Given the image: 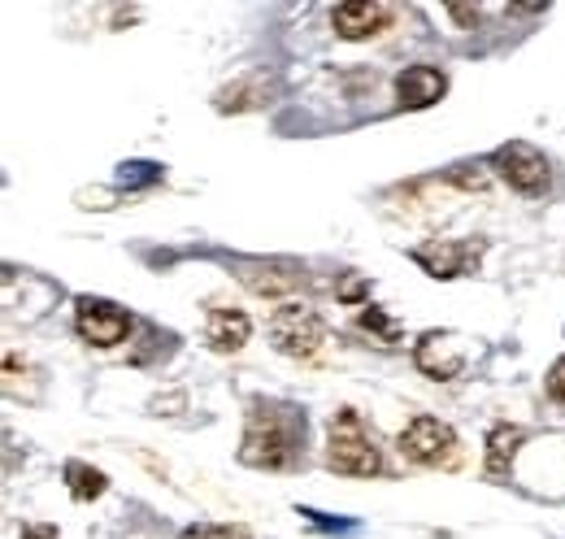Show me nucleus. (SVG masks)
Returning <instances> with one entry per match:
<instances>
[{"mask_svg":"<svg viewBox=\"0 0 565 539\" xmlns=\"http://www.w3.org/2000/svg\"><path fill=\"white\" fill-rule=\"evenodd\" d=\"M270 339H275V348L287 352V357H313L322 348V339H327V327L309 309L287 305V309L275 314V323H270Z\"/></svg>","mask_w":565,"mask_h":539,"instance_id":"39448f33","label":"nucleus"},{"mask_svg":"<svg viewBox=\"0 0 565 539\" xmlns=\"http://www.w3.org/2000/svg\"><path fill=\"white\" fill-rule=\"evenodd\" d=\"M548 397H553V401H565V357L548 370Z\"/></svg>","mask_w":565,"mask_h":539,"instance_id":"ddd939ff","label":"nucleus"},{"mask_svg":"<svg viewBox=\"0 0 565 539\" xmlns=\"http://www.w3.org/2000/svg\"><path fill=\"white\" fill-rule=\"evenodd\" d=\"M210 344L213 348H222V352H235V348H244L248 336H253V323L239 314V309H213L210 314Z\"/></svg>","mask_w":565,"mask_h":539,"instance_id":"1a4fd4ad","label":"nucleus"},{"mask_svg":"<svg viewBox=\"0 0 565 539\" xmlns=\"http://www.w3.org/2000/svg\"><path fill=\"white\" fill-rule=\"evenodd\" d=\"M418 262H423L435 278H457V274L466 270V262H475V249H470V244H439V249H423Z\"/></svg>","mask_w":565,"mask_h":539,"instance_id":"9d476101","label":"nucleus"},{"mask_svg":"<svg viewBox=\"0 0 565 539\" xmlns=\"http://www.w3.org/2000/svg\"><path fill=\"white\" fill-rule=\"evenodd\" d=\"M387 18H392V4H383V0H344V4H335V13H331V22H335V31H340L344 40L379 35V31L387 27Z\"/></svg>","mask_w":565,"mask_h":539,"instance_id":"0eeeda50","label":"nucleus"},{"mask_svg":"<svg viewBox=\"0 0 565 539\" xmlns=\"http://www.w3.org/2000/svg\"><path fill=\"white\" fill-rule=\"evenodd\" d=\"M22 539H57V531H49V527H26Z\"/></svg>","mask_w":565,"mask_h":539,"instance_id":"dca6fc26","label":"nucleus"},{"mask_svg":"<svg viewBox=\"0 0 565 539\" xmlns=\"http://www.w3.org/2000/svg\"><path fill=\"white\" fill-rule=\"evenodd\" d=\"M305 440V418L296 409H257L248 418V431H244V448L239 457L248 466H266V471H279L296 457Z\"/></svg>","mask_w":565,"mask_h":539,"instance_id":"f257e3e1","label":"nucleus"},{"mask_svg":"<svg viewBox=\"0 0 565 539\" xmlns=\"http://www.w3.org/2000/svg\"><path fill=\"white\" fill-rule=\"evenodd\" d=\"M452 18H457V22H475L479 9H470V4H452Z\"/></svg>","mask_w":565,"mask_h":539,"instance_id":"2eb2a0df","label":"nucleus"},{"mask_svg":"<svg viewBox=\"0 0 565 539\" xmlns=\"http://www.w3.org/2000/svg\"><path fill=\"white\" fill-rule=\"evenodd\" d=\"M327 462H331V471L356 474V478H370V474L383 471V457H379L374 440L365 435V426H361V418H356L353 409H340V413L331 418Z\"/></svg>","mask_w":565,"mask_h":539,"instance_id":"f03ea898","label":"nucleus"},{"mask_svg":"<svg viewBox=\"0 0 565 539\" xmlns=\"http://www.w3.org/2000/svg\"><path fill=\"white\" fill-rule=\"evenodd\" d=\"M127 327H131V318H127L118 305L92 300V296L78 300V336L87 339V344L109 348V344H118V339L127 336Z\"/></svg>","mask_w":565,"mask_h":539,"instance_id":"423d86ee","label":"nucleus"},{"mask_svg":"<svg viewBox=\"0 0 565 539\" xmlns=\"http://www.w3.org/2000/svg\"><path fill=\"white\" fill-rule=\"evenodd\" d=\"M444 74L430 66H409L401 78H396V96H401V105L405 109H426V105H435L439 96H444Z\"/></svg>","mask_w":565,"mask_h":539,"instance_id":"6e6552de","label":"nucleus"},{"mask_svg":"<svg viewBox=\"0 0 565 539\" xmlns=\"http://www.w3.org/2000/svg\"><path fill=\"white\" fill-rule=\"evenodd\" d=\"M66 483H71L74 500H96V496L105 492V474L87 471L83 462H71V466H66Z\"/></svg>","mask_w":565,"mask_h":539,"instance_id":"f8f14e48","label":"nucleus"},{"mask_svg":"<svg viewBox=\"0 0 565 539\" xmlns=\"http://www.w3.org/2000/svg\"><path fill=\"white\" fill-rule=\"evenodd\" d=\"M183 539H235V536H231L226 527H210V522H205V527H188Z\"/></svg>","mask_w":565,"mask_h":539,"instance_id":"4468645a","label":"nucleus"},{"mask_svg":"<svg viewBox=\"0 0 565 539\" xmlns=\"http://www.w3.org/2000/svg\"><path fill=\"white\" fill-rule=\"evenodd\" d=\"M401 453L418 466H457V435L448 422L439 418H414L405 431H401Z\"/></svg>","mask_w":565,"mask_h":539,"instance_id":"7ed1b4c3","label":"nucleus"},{"mask_svg":"<svg viewBox=\"0 0 565 539\" xmlns=\"http://www.w3.org/2000/svg\"><path fill=\"white\" fill-rule=\"evenodd\" d=\"M495 170H500V179L509 183V188H518V192H526V197H535V192H544L548 188V161H544V152H535L531 144H504V148H495Z\"/></svg>","mask_w":565,"mask_h":539,"instance_id":"20e7f679","label":"nucleus"},{"mask_svg":"<svg viewBox=\"0 0 565 539\" xmlns=\"http://www.w3.org/2000/svg\"><path fill=\"white\" fill-rule=\"evenodd\" d=\"M518 444H522V426H495L492 431V444H488V474H492V478H504V474H509Z\"/></svg>","mask_w":565,"mask_h":539,"instance_id":"9b49d317","label":"nucleus"}]
</instances>
